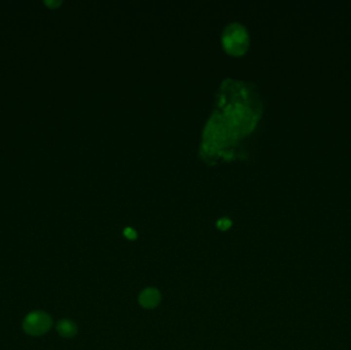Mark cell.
<instances>
[{
	"mask_svg": "<svg viewBox=\"0 0 351 350\" xmlns=\"http://www.w3.org/2000/svg\"><path fill=\"white\" fill-rule=\"evenodd\" d=\"M53 320L49 314L43 311H34L28 314L24 320V331L32 336H40L51 329Z\"/></svg>",
	"mask_w": 351,
	"mask_h": 350,
	"instance_id": "cell-1",
	"label": "cell"
},
{
	"mask_svg": "<svg viewBox=\"0 0 351 350\" xmlns=\"http://www.w3.org/2000/svg\"><path fill=\"white\" fill-rule=\"evenodd\" d=\"M56 330L61 336L65 338H72L77 334V327L69 319H63L56 326Z\"/></svg>",
	"mask_w": 351,
	"mask_h": 350,
	"instance_id": "cell-4",
	"label": "cell"
},
{
	"mask_svg": "<svg viewBox=\"0 0 351 350\" xmlns=\"http://www.w3.org/2000/svg\"><path fill=\"white\" fill-rule=\"evenodd\" d=\"M246 34L243 28L239 25H233L231 27V31L227 32L226 36H224V45L227 50L234 54H240L245 50L246 42Z\"/></svg>",
	"mask_w": 351,
	"mask_h": 350,
	"instance_id": "cell-2",
	"label": "cell"
},
{
	"mask_svg": "<svg viewBox=\"0 0 351 350\" xmlns=\"http://www.w3.org/2000/svg\"><path fill=\"white\" fill-rule=\"evenodd\" d=\"M160 299V293L154 288L145 289L139 296L140 304L147 309L156 307L159 304Z\"/></svg>",
	"mask_w": 351,
	"mask_h": 350,
	"instance_id": "cell-3",
	"label": "cell"
},
{
	"mask_svg": "<svg viewBox=\"0 0 351 350\" xmlns=\"http://www.w3.org/2000/svg\"><path fill=\"white\" fill-rule=\"evenodd\" d=\"M231 225H232V222L228 218H223V219H220L219 221L217 222L218 228H219L220 230H223V231L229 229L231 227Z\"/></svg>",
	"mask_w": 351,
	"mask_h": 350,
	"instance_id": "cell-5",
	"label": "cell"
},
{
	"mask_svg": "<svg viewBox=\"0 0 351 350\" xmlns=\"http://www.w3.org/2000/svg\"><path fill=\"white\" fill-rule=\"evenodd\" d=\"M123 234H125L127 239L130 240H134L137 239V232L132 228H126L125 231H123Z\"/></svg>",
	"mask_w": 351,
	"mask_h": 350,
	"instance_id": "cell-6",
	"label": "cell"
}]
</instances>
